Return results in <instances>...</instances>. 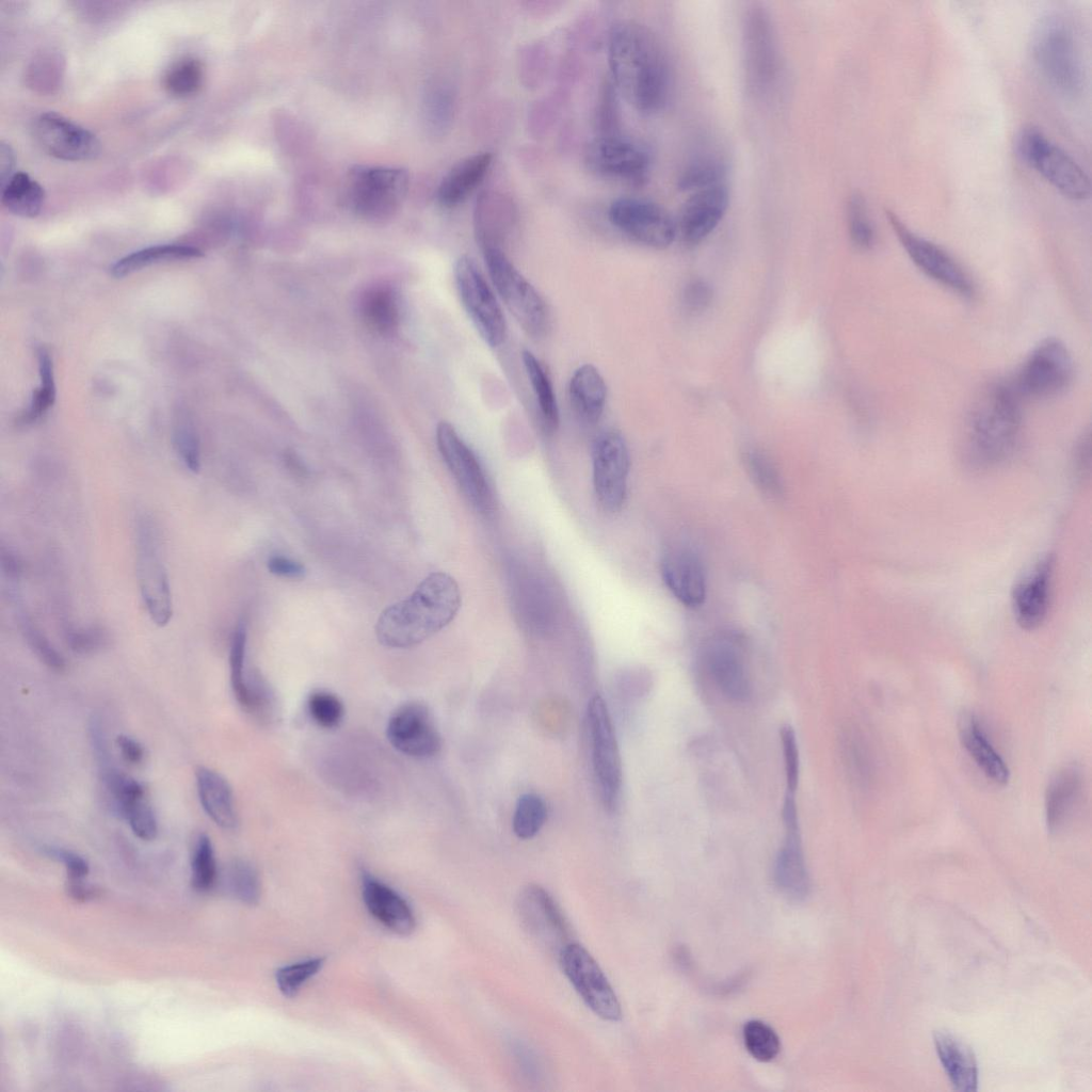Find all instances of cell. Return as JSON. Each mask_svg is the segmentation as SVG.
<instances>
[{"label":"cell","mask_w":1092,"mask_h":1092,"mask_svg":"<svg viewBox=\"0 0 1092 1092\" xmlns=\"http://www.w3.org/2000/svg\"><path fill=\"white\" fill-rule=\"evenodd\" d=\"M1021 401L1011 381L990 383L977 395L958 437L959 461L966 470L987 472L1011 456L1022 430Z\"/></svg>","instance_id":"cell-1"},{"label":"cell","mask_w":1092,"mask_h":1092,"mask_svg":"<svg viewBox=\"0 0 1092 1092\" xmlns=\"http://www.w3.org/2000/svg\"><path fill=\"white\" fill-rule=\"evenodd\" d=\"M608 60L613 80L638 111L655 113L669 98L671 76L667 55L655 34L633 22L619 23L611 32Z\"/></svg>","instance_id":"cell-2"},{"label":"cell","mask_w":1092,"mask_h":1092,"mask_svg":"<svg viewBox=\"0 0 1092 1092\" xmlns=\"http://www.w3.org/2000/svg\"><path fill=\"white\" fill-rule=\"evenodd\" d=\"M461 592L444 572L428 575L407 597L385 608L375 624L378 641L390 648H410L428 640L456 616Z\"/></svg>","instance_id":"cell-3"},{"label":"cell","mask_w":1092,"mask_h":1092,"mask_svg":"<svg viewBox=\"0 0 1092 1092\" xmlns=\"http://www.w3.org/2000/svg\"><path fill=\"white\" fill-rule=\"evenodd\" d=\"M1030 53L1038 73L1053 90L1071 98L1082 93L1083 59L1071 17L1054 12L1040 18L1032 30Z\"/></svg>","instance_id":"cell-4"},{"label":"cell","mask_w":1092,"mask_h":1092,"mask_svg":"<svg viewBox=\"0 0 1092 1092\" xmlns=\"http://www.w3.org/2000/svg\"><path fill=\"white\" fill-rule=\"evenodd\" d=\"M408 183V174L403 168L355 165L348 173L347 204L360 219L384 222L399 210Z\"/></svg>","instance_id":"cell-5"},{"label":"cell","mask_w":1092,"mask_h":1092,"mask_svg":"<svg viewBox=\"0 0 1092 1092\" xmlns=\"http://www.w3.org/2000/svg\"><path fill=\"white\" fill-rule=\"evenodd\" d=\"M1015 149L1026 165L1035 170L1064 196L1074 200L1089 197L1091 184L1087 174L1039 128L1024 126L1016 135Z\"/></svg>","instance_id":"cell-6"},{"label":"cell","mask_w":1092,"mask_h":1092,"mask_svg":"<svg viewBox=\"0 0 1092 1092\" xmlns=\"http://www.w3.org/2000/svg\"><path fill=\"white\" fill-rule=\"evenodd\" d=\"M491 279L504 305L521 328L540 338L549 327V311L544 299L510 261L504 251L483 250Z\"/></svg>","instance_id":"cell-7"},{"label":"cell","mask_w":1092,"mask_h":1092,"mask_svg":"<svg viewBox=\"0 0 1092 1092\" xmlns=\"http://www.w3.org/2000/svg\"><path fill=\"white\" fill-rule=\"evenodd\" d=\"M587 725L596 788L604 806L612 810L622 789V761L607 705L599 695L588 705Z\"/></svg>","instance_id":"cell-8"},{"label":"cell","mask_w":1092,"mask_h":1092,"mask_svg":"<svg viewBox=\"0 0 1092 1092\" xmlns=\"http://www.w3.org/2000/svg\"><path fill=\"white\" fill-rule=\"evenodd\" d=\"M136 571L142 599L151 621L166 625L173 614L172 593L160 540L152 520L143 516L136 525Z\"/></svg>","instance_id":"cell-9"},{"label":"cell","mask_w":1092,"mask_h":1092,"mask_svg":"<svg viewBox=\"0 0 1092 1092\" xmlns=\"http://www.w3.org/2000/svg\"><path fill=\"white\" fill-rule=\"evenodd\" d=\"M1073 374V358L1066 346L1057 338H1047L1026 357L1011 383L1022 398L1041 399L1063 391Z\"/></svg>","instance_id":"cell-10"},{"label":"cell","mask_w":1092,"mask_h":1092,"mask_svg":"<svg viewBox=\"0 0 1092 1092\" xmlns=\"http://www.w3.org/2000/svg\"><path fill=\"white\" fill-rule=\"evenodd\" d=\"M438 451L470 505L481 515L495 511V497L486 473L475 452L453 425L440 421L436 428Z\"/></svg>","instance_id":"cell-11"},{"label":"cell","mask_w":1092,"mask_h":1092,"mask_svg":"<svg viewBox=\"0 0 1092 1092\" xmlns=\"http://www.w3.org/2000/svg\"><path fill=\"white\" fill-rule=\"evenodd\" d=\"M886 218L909 258L926 276L961 296L970 298L975 285L962 266L943 247L919 236L893 211Z\"/></svg>","instance_id":"cell-12"},{"label":"cell","mask_w":1092,"mask_h":1092,"mask_svg":"<svg viewBox=\"0 0 1092 1092\" xmlns=\"http://www.w3.org/2000/svg\"><path fill=\"white\" fill-rule=\"evenodd\" d=\"M454 280L461 302L481 338L492 348L499 347L507 336V322L492 289L470 257L462 256L456 260Z\"/></svg>","instance_id":"cell-13"},{"label":"cell","mask_w":1092,"mask_h":1092,"mask_svg":"<svg viewBox=\"0 0 1092 1092\" xmlns=\"http://www.w3.org/2000/svg\"><path fill=\"white\" fill-rule=\"evenodd\" d=\"M559 962L564 975L588 1008L605 1021L621 1019L622 1009L617 996L597 962L584 947L577 943L565 944L559 951Z\"/></svg>","instance_id":"cell-14"},{"label":"cell","mask_w":1092,"mask_h":1092,"mask_svg":"<svg viewBox=\"0 0 1092 1092\" xmlns=\"http://www.w3.org/2000/svg\"><path fill=\"white\" fill-rule=\"evenodd\" d=\"M593 486L600 508L619 512L626 500L630 466L629 450L623 435L614 430L600 433L592 448Z\"/></svg>","instance_id":"cell-15"},{"label":"cell","mask_w":1092,"mask_h":1092,"mask_svg":"<svg viewBox=\"0 0 1092 1092\" xmlns=\"http://www.w3.org/2000/svg\"><path fill=\"white\" fill-rule=\"evenodd\" d=\"M701 661L724 696L734 702L748 701L751 684L743 641L738 633L722 631L711 636L702 647Z\"/></svg>","instance_id":"cell-16"},{"label":"cell","mask_w":1092,"mask_h":1092,"mask_svg":"<svg viewBox=\"0 0 1092 1092\" xmlns=\"http://www.w3.org/2000/svg\"><path fill=\"white\" fill-rule=\"evenodd\" d=\"M608 215L620 231L648 247L665 248L677 234L676 222L671 214L649 200L635 197L615 199L610 205Z\"/></svg>","instance_id":"cell-17"},{"label":"cell","mask_w":1092,"mask_h":1092,"mask_svg":"<svg viewBox=\"0 0 1092 1092\" xmlns=\"http://www.w3.org/2000/svg\"><path fill=\"white\" fill-rule=\"evenodd\" d=\"M32 130L39 147L53 158L87 161L100 154V142L94 133L59 113L39 114Z\"/></svg>","instance_id":"cell-18"},{"label":"cell","mask_w":1092,"mask_h":1092,"mask_svg":"<svg viewBox=\"0 0 1092 1092\" xmlns=\"http://www.w3.org/2000/svg\"><path fill=\"white\" fill-rule=\"evenodd\" d=\"M386 736L400 753L429 758L441 748V738L434 719L422 703L410 702L398 707L388 719Z\"/></svg>","instance_id":"cell-19"},{"label":"cell","mask_w":1092,"mask_h":1092,"mask_svg":"<svg viewBox=\"0 0 1092 1092\" xmlns=\"http://www.w3.org/2000/svg\"><path fill=\"white\" fill-rule=\"evenodd\" d=\"M588 163L600 175L642 183L648 174L651 158L637 143L616 136L595 140L589 146Z\"/></svg>","instance_id":"cell-20"},{"label":"cell","mask_w":1092,"mask_h":1092,"mask_svg":"<svg viewBox=\"0 0 1092 1092\" xmlns=\"http://www.w3.org/2000/svg\"><path fill=\"white\" fill-rule=\"evenodd\" d=\"M1054 563L1051 556L1040 558L1022 575L1012 590L1013 615L1024 629L1031 630L1039 627L1047 615Z\"/></svg>","instance_id":"cell-21"},{"label":"cell","mask_w":1092,"mask_h":1092,"mask_svg":"<svg viewBox=\"0 0 1092 1092\" xmlns=\"http://www.w3.org/2000/svg\"><path fill=\"white\" fill-rule=\"evenodd\" d=\"M729 204L725 183H718L693 192L684 204L677 231L687 245H697L719 225Z\"/></svg>","instance_id":"cell-22"},{"label":"cell","mask_w":1092,"mask_h":1092,"mask_svg":"<svg viewBox=\"0 0 1092 1092\" xmlns=\"http://www.w3.org/2000/svg\"><path fill=\"white\" fill-rule=\"evenodd\" d=\"M517 908L526 929L546 946L561 949L567 944L568 929L564 915L543 887L527 886L518 897Z\"/></svg>","instance_id":"cell-23"},{"label":"cell","mask_w":1092,"mask_h":1092,"mask_svg":"<svg viewBox=\"0 0 1092 1092\" xmlns=\"http://www.w3.org/2000/svg\"><path fill=\"white\" fill-rule=\"evenodd\" d=\"M662 579L684 606L697 608L706 598V578L702 561L686 547L670 549L661 561Z\"/></svg>","instance_id":"cell-24"},{"label":"cell","mask_w":1092,"mask_h":1092,"mask_svg":"<svg viewBox=\"0 0 1092 1092\" xmlns=\"http://www.w3.org/2000/svg\"><path fill=\"white\" fill-rule=\"evenodd\" d=\"M745 62L750 82L756 89L768 85L776 69V50L770 19L755 6L745 18Z\"/></svg>","instance_id":"cell-25"},{"label":"cell","mask_w":1092,"mask_h":1092,"mask_svg":"<svg viewBox=\"0 0 1092 1092\" xmlns=\"http://www.w3.org/2000/svg\"><path fill=\"white\" fill-rule=\"evenodd\" d=\"M363 898L369 913L387 929L399 934L415 929L416 919L408 903L369 873L363 876Z\"/></svg>","instance_id":"cell-26"},{"label":"cell","mask_w":1092,"mask_h":1092,"mask_svg":"<svg viewBox=\"0 0 1092 1092\" xmlns=\"http://www.w3.org/2000/svg\"><path fill=\"white\" fill-rule=\"evenodd\" d=\"M1082 788V775L1077 766L1061 768L1049 781L1045 791V822L1048 832L1062 830L1071 818Z\"/></svg>","instance_id":"cell-27"},{"label":"cell","mask_w":1092,"mask_h":1092,"mask_svg":"<svg viewBox=\"0 0 1092 1092\" xmlns=\"http://www.w3.org/2000/svg\"><path fill=\"white\" fill-rule=\"evenodd\" d=\"M940 1061L954 1090L973 1092L977 1090L978 1067L971 1048L948 1031L933 1034Z\"/></svg>","instance_id":"cell-28"},{"label":"cell","mask_w":1092,"mask_h":1092,"mask_svg":"<svg viewBox=\"0 0 1092 1092\" xmlns=\"http://www.w3.org/2000/svg\"><path fill=\"white\" fill-rule=\"evenodd\" d=\"M199 802L207 816L220 828L234 830L238 815L230 785L223 775L207 767L195 773Z\"/></svg>","instance_id":"cell-29"},{"label":"cell","mask_w":1092,"mask_h":1092,"mask_svg":"<svg viewBox=\"0 0 1092 1092\" xmlns=\"http://www.w3.org/2000/svg\"><path fill=\"white\" fill-rule=\"evenodd\" d=\"M568 397L576 416L587 424L596 423L605 408L607 386L599 371L590 364L580 366L568 384Z\"/></svg>","instance_id":"cell-30"},{"label":"cell","mask_w":1092,"mask_h":1092,"mask_svg":"<svg viewBox=\"0 0 1092 1092\" xmlns=\"http://www.w3.org/2000/svg\"><path fill=\"white\" fill-rule=\"evenodd\" d=\"M959 734L964 749L985 776L998 785H1006L1010 776L1009 769L989 741L978 719L969 713L964 714L960 720Z\"/></svg>","instance_id":"cell-31"},{"label":"cell","mask_w":1092,"mask_h":1092,"mask_svg":"<svg viewBox=\"0 0 1092 1092\" xmlns=\"http://www.w3.org/2000/svg\"><path fill=\"white\" fill-rule=\"evenodd\" d=\"M492 160L491 152H479L457 162L438 186V202L445 207L462 203L483 180Z\"/></svg>","instance_id":"cell-32"},{"label":"cell","mask_w":1092,"mask_h":1092,"mask_svg":"<svg viewBox=\"0 0 1092 1092\" xmlns=\"http://www.w3.org/2000/svg\"><path fill=\"white\" fill-rule=\"evenodd\" d=\"M774 879L777 886L790 898L799 900L807 896L809 879L799 830H786L784 845L775 860Z\"/></svg>","instance_id":"cell-33"},{"label":"cell","mask_w":1092,"mask_h":1092,"mask_svg":"<svg viewBox=\"0 0 1092 1092\" xmlns=\"http://www.w3.org/2000/svg\"><path fill=\"white\" fill-rule=\"evenodd\" d=\"M477 204L476 211V237L480 247L503 250L513 224V211L507 208L500 200H493V197H484Z\"/></svg>","instance_id":"cell-34"},{"label":"cell","mask_w":1092,"mask_h":1092,"mask_svg":"<svg viewBox=\"0 0 1092 1092\" xmlns=\"http://www.w3.org/2000/svg\"><path fill=\"white\" fill-rule=\"evenodd\" d=\"M359 310L364 322L380 334H390L399 325L400 305L390 286L378 285L366 290L360 299Z\"/></svg>","instance_id":"cell-35"},{"label":"cell","mask_w":1092,"mask_h":1092,"mask_svg":"<svg viewBox=\"0 0 1092 1092\" xmlns=\"http://www.w3.org/2000/svg\"><path fill=\"white\" fill-rule=\"evenodd\" d=\"M521 359L539 404L543 430L552 434L559 425V408L549 374L529 350L523 351Z\"/></svg>","instance_id":"cell-36"},{"label":"cell","mask_w":1092,"mask_h":1092,"mask_svg":"<svg viewBox=\"0 0 1092 1092\" xmlns=\"http://www.w3.org/2000/svg\"><path fill=\"white\" fill-rule=\"evenodd\" d=\"M1 190V203L10 212L21 218H35L39 214L45 192L29 174L15 173Z\"/></svg>","instance_id":"cell-37"},{"label":"cell","mask_w":1092,"mask_h":1092,"mask_svg":"<svg viewBox=\"0 0 1092 1092\" xmlns=\"http://www.w3.org/2000/svg\"><path fill=\"white\" fill-rule=\"evenodd\" d=\"M203 256V252L194 246L179 244L155 245L139 250L118 259L110 268V272L115 277H124L152 263L200 258Z\"/></svg>","instance_id":"cell-38"},{"label":"cell","mask_w":1092,"mask_h":1092,"mask_svg":"<svg viewBox=\"0 0 1092 1092\" xmlns=\"http://www.w3.org/2000/svg\"><path fill=\"white\" fill-rule=\"evenodd\" d=\"M205 80L203 63L187 57L176 61L165 71L162 84L165 92L175 98H188L200 91Z\"/></svg>","instance_id":"cell-39"},{"label":"cell","mask_w":1092,"mask_h":1092,"mask_svg":"<svg viewBox=\"0 0 1092 1092\" xmlns=\"http://www.w3.org/2000/svg\"><path fill=\"white\" fill-rule=\"evenodd\" d=\"M743 462L753 483L764 494L773 498L783 495L781 475L769 455L758 449H749L744 453Z\"/></svg>","instance_id":"cell-40"},{"label":"cell","mask_w":1092,"mask_h":1092,"mask_svg":"<svg viewBox=\"0 0 1092 1092\" xmlns=\"http://www.w3.org/2000/svg\"><path fill=\"white\" fill-rule=\"evenodd\" d=\"M41 386L34 392L29 410L20 417V423L30 424L39 419L54 403L55 385L53 366L49 353L41 348L37 352Z\"/></svg>","instance_id":"cell-41"},{"label":"cell","mask_w":1092,"mask_h":1092,"mask_svg":"<svg viewBox=\"0 0 1092 1092\" xmlns=\"http://www.w3.org/2000/svg\"><path fill=\"white\" fill-rule=\"evenodd\" d=\"M547 819V807L543 799L535 793L519 797L514 815L513 831L520 839L534 837Z\"/></svg>","instance_id":"cell-42"},{"label":"cell","mask_w":1092,"mask_h":1092,"mask_svg":"<svg viewBox=\"0 0 1092 1092\" xmlns=\"http://www.w3.org/2000/svg\"><path fill=\"white\" fill-rule=\"evenodd\" d=\"M225 888L236 899L254 904L260 896V884L254 867L242 860L231 862L225 872Z\"/></svg>","instance_id":"cell-43"},{"label":"cell","mask_w":1092,"mask_h":1092,"mask_svg":"<svg viewBox=\"0 0 1092 1092\" xmlns=\"http://www.w3.org/2000/svg\"><path fill=\"white\" fill-rule=\"evenodd\" d=\"M117 809L138 838L142 840L156 838L158 822L155 812L146 799V792L126 800Z\"/></svg>","instance_id":"cell-44"},{"label":"cell","mask_w":1092,"mask_h":1092,"mask_svg":"<svg viewBox=\"0 0 1092 1092\" xmlns=\"http://www.w3.org/2000/svg\"><path fill=\"white\" fill-rule=\"evenodd\" d=\"M192 885L197 890H207L218 877L214 849L207 834H200L195 840L192 861Z\"/></svg>","instance_id":"cell-45"},{"label":"cell","mask_w":1092,"mask_h":1092,"mask_svg":"<svg viewBox=\"0 0 1092 1092\" xmlns=\"http://www.w3.org/2000/svg\"><path fill=\"white\" fill-rule=\"evenodd\" d=\"M245 651H246V627L243 623H239L234 629L230 649H229V669H230V685L234 695L239 705L244 708L246 704V671H245Z\"/></svg>","instance_id":"cell-46"},{"label":"cell","mask_w":1092,"mask_h":1092,"mask_svg":"<svg viewBox=\"0 0 1092 1092\" xmlns=\"http://www.w3.org/2000/svg\"><path fill=\"white\" fill-rule=\"evenodd\" d=\"M725 168L719 161L711 159L698 160L684 168L677 180L681 191L695 192L723 182Z\"/></svg>","instance_id":"cell-47"},{"label":"cell","mask_w":1092,"mask_h":1092,"mask_svg":"<svg viewBox=\"0 0 1092 1092\" xmlns=\"http://www.w3.org/2000/svg\"><path fill=\"white\" fill-rule=\"evenodd\" d=\"M847 220L852 243L860 250H870L876 241V232L862 195L853 194L850 197Z\"/></svg>","instance_id":"cell-48"},{"label":"cell","mask_w":1092,"mask_h":1092,"mask_svg":"<svg viewBox=\"0 0 1092 1092\" xmlns=\"http://www.w3.org/2000/svg\"><path fill=\"white\" fill-rule=\"evenodd\" d=\"M743 1041L748 1051L759 1061L774 1059L781 1048L775 1031L760 1021H750L743 1028Z\"/></svg>","instance_id":"cell-49"},{"label":"cell","mask_w":1092,"mask_h":1092,"mask_svg":"<svg viewBox=\"0 0 1092 1092\" xmlns=\"http://www.w3.org/2000/svg\"><path fill=\"white\" fill-rule=\"evenodd\" d=\"M323 963L322 958H315L279 968L275 979L282 994L287 997L295 996L302 985L318 974Z\"/></svg>","instance_id":"cell-50"},{"label":"cell","mask_w":1092,"mask_h":1092,"mask_svg":"<svg viewBox=\"0 0 1092 1092\" xmlns=\"http://www.w3.org/2000/svg\"><path fill=\"white\" fill-rule=\"evenodd\" d=\"M307 707L311 719L323 728L338 726L344 714V707L340 698L323 690L315 691L309 695Z\"/></svg>","instance_id":"cell-51"},{"label":"cell","mask_w":1092,"mask_h":1092,"mask_svg":"<svg viewBox=\"0 0 1092 1092\" xmlns=\"http://www.w3.org/2000/svg\"><path fill=\"white\" fill-rule=\"evenodd\" d=\"M21 628L32 651L48 668L58 672H61L66 668L64 657L57 651L45 635L32 624V622L23 619L21 622Z\"/></svg>","instance_id":"cell-52"},{"label":"cell","mask_w":1092,"mask_h":1092,"mask_svg":"<svg viewBox=\"0 0 1092 1092\" xmlns=\"http://www.w3.org/2000/svg\"><path fill=\"white\" fill-rule=\"evenodd\" d=\"M174 445L186 468L197 472L200 468L199 440L190 423L179 422L177 424L174 431Z\"/></svg>","instance_id":"cell-53"},{"label":"cell","mask_w":1092,"mask_h":1092,"mask_svg":"<svg viewBox=\"0 0 1092 1092\" xmlns=\"http://www.w3.org/2000/svg\"><path fill=\"white\" fill-rule=\"evenodd\" d=\"M65 639L70 649L81 655L101 649L108 641L107 633L95 626L68 629Z\"/></svg>","instance_id":"cell-54"},{"label":"cell","mask_w":1092,"mask_h":1092,"mask_svg":"<svg viewBox=\"0 0 1092 1092\" xmlns=\"http://www.w3.org/2000/svg\"><path fill=\"white\" fill-rule=\"evenodd\" d=\"M781 740L787 792L794 793L799 783V750L796 734L789 725L781 729Z\"/></svg>","instance_id":"cell-55"},{"label":"cell","mask_w":1092,"mask_h":1092,"mask_svg":"<svg viewBox=\"0 0 1092 1092\" xmlns=\"http://www.w3.org/2000/svg\"><path fill=\"white\" fill-rule=\"evenodd\" d=\"M712 298L711 286L706 280L694 279L684 289L682 305L687 312L696 315L703 312L711 304Z\"/></svg>","instance_id":"cell-56"},{"label":"cell","mask_w":1092,"mask_h":1092,"mask_svg":"<svg viewBox=\"0 0 1092 1092\" xmlns=\"http://www.w3.org/2000/svg\"><path fill=\"white\" fill-rule=\"evenodd\" d=\"M43 851L50 858L64 865L69 880H82L89 873L87 862L76 852L53 846L44 847Z\"/></svg>","instance_id":"cell-57"},{"label":"cell","mask_w":1092,"mask_h":1092,"mask_svg":"<svg viewBox=\"0 0 1092 1092\" xmlns=\"http://www.w3.org/2000/svg\"><path fill=\"white\" fill-rule=\"evenodd\" d=\"M267 565L271 574L279 577L295 579L305 574V566L302 563L283 556L271 557Z\"/></svg>","instance_id":"cell-58"},{"label":"cell","mask_w":1092,"mask_h":1092,"mask_svg":"<svg viewBox=\"0 0 1092 1092\" xmlns=\"http://www.w3.org/2000/svg\"><path fill=\"white\" fill-rule=\"evenodd\" d=\"M116 745L125 761L131 765H139L144 759L143 745L134 738L122 734L116 737Z\"/></svg>","instance_id":"cell-59"},{"label":"cell","mask_w":1092,"mask_h":1092,"mask_svg":"<svg viewBox=\"0 0 1092 1092\" xmlns=\"http://www.w3.org/2000/svg\"><path fill=\"white\" fill-rule=\"evenodd\" d=\"M15 166V157L12 147L1 142L0 145V186L3 187L10 178L15 174L13 173Z\"/></svg>","instance_id":"cell-60"},{"label":"cell","mask_w":1092,"mask_h":1092,"mask_svg":"<svg viewBox=\"0 0 1092 1092\" xmlns=\"http://www.w3.org/2000/svg\"><path fill=\"white\" fill-rule=\"evenodd\" d=\"M67 889L70 897L80 901L94 899L100 894L97 887L85 884L82 880H69Z\"/></svg>","instance_id":"cell-61"},{"label":"cell","mask_w":1092,"mask_h":1092,"mask_svg":"<svg viewBox=\"0 0 1092 1092\" xmlns=\"http://www.w3.org/2000/svg\"><path fill=\"white\" fill-rule=\"evenodd\" d=\"M2 568L11 578H18L21 571L18 559L10 551L2 552Z\"/></svg>","instance_id":"cell-62"}]
</instances>
